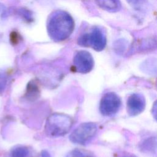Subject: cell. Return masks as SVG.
<instances>
[{
    "label": "cell",
    "mask_w": 157,
    "mask_h": 157,
    "mask_svg": "<svg viewBox=\"0 0 157 157\" xmlns=\"http://www.w3.org/2000/svg\"><path fill=\"white\" fill-rule=\"evenodd\" d=\"M78 44L85 47L90 46L96 51H101L105 46L106 39L99 29L95 28L91 33L82 36L78 39Z\"/></svg>",
    "instance_id": "cell-4"
},
{
    "label": "cell",
    "mask_w": 157,
    "mask_h": 157,
    "mask_svg": "<svg viewBox=\"0 0 157 157\" xmlns=\"http://www.w3.org/2000/svg\"><path fill=\"white\" fill-rule=\"evenodd\" d=\"M28 154V150L23 147H18L11 152L12 157H27Z\"/></svg>",
    "instance_id": "cell-10"
},
{
    "label": "cell",
    "mask_w": 157,
    "mask_h": 157,
    "mask_svg": "<svg viewBox=\"0 0 157 157\" xmlns=\"http://www.w3.org/2000/svg\"><path fill=\"white\" fill-rule=\"evenodd\" d=\"M67 157H92L89 155L85 154L80 150H74L67 155Z\"/></svg>",
    "instance_id": "cell-12"
},
{
    "label": "cell",
    "mask_w": 157,
    "mask_h": 157,
    "mask_svg": "<svg viewBox=\"0 0 157 157\" xmlns=\"http://www.w3.org/2000/svg\"><path fill=\"white\" fill-rule=\"evenodd\" d=\"M7 83V77L6 74L0 71V93L3 91Z\"/></svg>",
    "instance_id": "cell-11"
},
{
    "label": "cell",
    "mask_w": 157,
    "mask_h": 157,
    "mask_svg": "<svg viewBox=\"0 0 157 157\" xmlns=\"http://www.w3.org/2000/svg\"><path fill=\"white\" fill-rule=\"evenodd\" d=\"M123 157H135V156L134 155H127L123 156Z\"/></svg>",
    "instance_id": "cell-16"
},
{
    "label": "cell",
    "mask_w": 157,
    "mask_h": 157,
    "mask_svg": "<svg viewBox=\"0 0 157 157\" xmlns=\"http://www.w3.org/2000/svg\"><path fill=\"white\" fill-rule=\"evenodd\" d=\"M102 9L109 12H117L121 8L120 0H95Z\"/></svg>",
    "instance_id": "cell-8"
},
{
    "label": "cell",
    "mask_w": 157,
    "mask_h": 157,
    "mask_svg": "<svg viewBox=\"0 0 157 157\" xmlns=\"http://www.w3.org/2000/svg\"><path fill=\"white\" fill-rule=\"evenodd\" d=\"M3 10H4V7H3V6H2V5L0 4V13L2 12V11H3Z\"/></svg>",
    "instance_id": "cell-15"
},
{
    "label": "cell",
    "mask_w": 157,
    "mask_h": 157,
    "mask_svg": "<svg viewBox=\"0 0 157 157\" xmlns=\"http://www.w3.org/2000/svg\"><path fill=\"white\" fill-rule=\"evenodd\" d=\"M74 23L71 16L63 10L53 12L48 18L47 28L50 37L55 41L67 39L72 33Z\"/></svg>",
    "instance_id": "cell-1"
},
{
    "label": "cell",
    "mask_w": 157,
    "mask_h": 157,
    "mask_svg": "<svg viewBox=\"0 0 157 157\" xmlns=\"http://www.w3.org/2000/svg\"><path fill=\"white\" fill-rule=\"evenodd\" d=\"M127 2L136 10L145 11L147 9V0H126Z\"/></svg>",
    "instance_id": "cell-9"
},
{
    "label": "cell",
    "mask_w": 157,
    "mask_h": 157,
    "mask_svg": "<svg viewBox=\"0 0 157 157\" xmlns=\"http://www.w3.org/2000/svg\"><path fill=\"white\" fill-rule=\"evenodd\" d=\"M121 106L120 98L114 93H108L102 98L99 110L105 116H111L116 113Z\"/></svg>",
    "instance_id": "cell-5"
},
{
    "label": "cell",
    "mask_w": 157,
    "mask_h": 157,
    "mask_svg": "<svg viewBox=\"0 0 157 157\" xmlns=\"http://www.w3.org/2000/svg\"><path fill=\"white\" fill-rule=\"evenodd\" d=\"M97 126L93 123H85L77 127L70 136L71 140L80 145L88 143L96 135Z\"/></svg>",
    "instance_id": "cell-3"
},
{
    "label": "cell",
    "mask_w": 157,
    "mask_h": 157,
    "mask_svg": "<svg viewBox=\"0 0 157 157\" xmlns=\"http://www.w3.org/2000/svg\"><path fill=\"white\" fill-rule=\"evenodd\" d=\"M42 155V157H50V155L48 154V153L46 151H43Z\"/></svg>",
    "instance_id": "cell-14"
},
{
    "label": "cell",
    "mask_w": 157,
    "mask_h": 157,
    "mask_svg": "<svg viewBox=\"0 0 157 157\" xmlns=\"http://www.w3.org/2000/svg\"><path fill=\"white\" fill-rule=\"evenodd\" d=\"M74 64L77 72L87 73L93 67L94 61L91 55L86 51L77 52L74 59Z\"/></svg>",
    "instance_id": "cell-6"
},
{
    "label": "cell",
    "mask_w": 157,
    "mask_h": 157,
    "mask_svg": "<svg viewBox=\"0 0 157 157\" xmlns=\"http://www.w3.org/2000/svg\"><path fill=\"white\" fill-rule=\"evenodd\" d=\"M151 112L153 115V117L157 121V101L154 103V104L153 105Z\"/></svg>",
    "instance_id": "cell-13"
},
{
    "label": "cell",
    "mask_w": 157,
    "mask_h": 157,
    "mask_svg": "<svg viewBox=\"0 0 157 157\" xmlns=\"http://www.w3.org/2000/svg\"><path fill=\"white\" fill-rule=\"evenodd\" d=\"M145 106L144 96L139 94L131 95L127 101V110L129 115L136 116L140 113Z\"/></svg>",
    "instance_id": "cell-7"
},
{
    "label": "cell",
    "mask_w": 157,
    "mask_h": 157,
    "mask_svg": "<svg viewBox=\"0 0 157 157\" xmlns=\"http://www.w3.org/2000/svg\"><path fill=\"white\" fill-rule=\"evenodd\" d=\"M72 124V119L69 117L62 114H53L47 120L45 131L47 135L52 137L63 136L69 131Z\"/></svg>",
    "instance_id": "cell-2"
}]
</instances>
